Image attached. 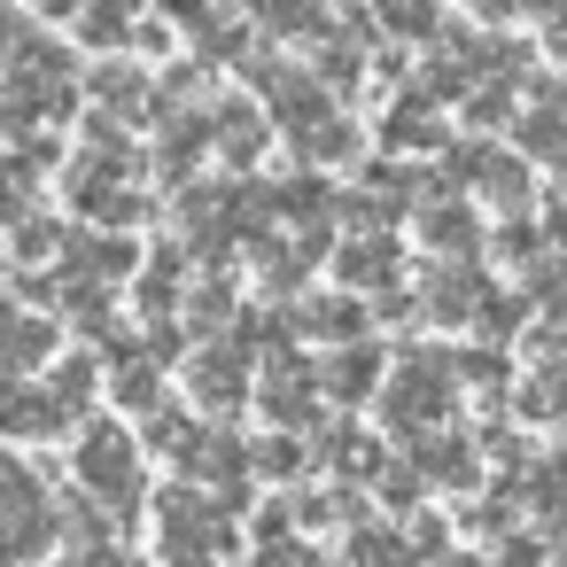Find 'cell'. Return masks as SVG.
<instances>
[{
	"instance_id": "obj_1",
	"label": "cell",
	"mask_w": 567,
	"mask_h": 567,
	"mask_svg": "<svg viewBox=\"0 0 567 567\" xmlns=\"http://www.w3.org/2000/svg\"><path fill=\"white\" fill-rule=\"evenodd\" d=\"M86 396H94V365H63L48 381H9L0 389V427L17 443H55L71 427H86Z\"/></svg>"
},
{
	"instance_id": "obj_2",
	"label": "cell",
	"mask_w": 567,
	"mask_h": 567,
	"mask_svg": "<svg viewBox=\"0 0 567 567\" xmlns=\"http://www.w3.org/2000/svg\"><path fill=\"white\" fill-rule=\"evenodd\" d=\"M156 551H164V567H218L234 551V505L203 482L172 489L156 505Z\"/></svg>"
},
{
	"instance_id": "obj_3",
	"label": "cell",
	"mask_w": 567,
	"mask_h": 567,
	"mask_svg": "<svg viewBox=\"0 0 567 567\" xmlns=\"http://www.w3.org/2000/svg\"><path fill=\"white\" fill-rule=\"evenodd\" d=\"M71 474H79V489H86L110 520L141 505V443H133L125 427H110V420H86V427H79Z\"/></svg>"
},
{
	"instance_id": "obj_4",
	"label": "cell",
	"mask_w": 567,
	"mask_h": 567,
	"mask_svg": "<svg viewBox=\"0 0 567 567\" xmlns=\"http://www.w3.org/2000/svg\"><path fill=\"white\" fill-rule=\"evenodd\" d=\"M133 148L125 141H110V148H86L79 164H71V203L86 210V218H141V187H133Z\"/></svg>"
},
{
	"instance_id": "obj_5",
	"label": "cell",
	"mask_w": 567,
	"mask_h": 567,
	"mask_svg": "<svg viewBox=\"0 0 567 567\" xmlns=\"http://www.w3.org/2000/svg\"><path fill=\"white\" fill-rule=\"evenodd\" d=\"M443 412V365H404L396 381H389V420L396 427H420V420H435Z\"/></svg>"
},
{
	"instance_id": "obj_6",
	"label": "cell",
	"mask_w": 567,
	"mask_h": 567,
	"mask_svg": "<svg viewBox=\"0 0 567 567\" xmlns=\"http://www.w3.org/2000/svg\"><path fill=\"white\" fill-rule=\"evenodd\" d=\"M187 381H195V396H203L210 412L241 404V389H249V381H241V358H234V350H210V358H195V373H187Z\"/></svg>"
},
{
	"instance_id": "obj_7",
	"label": "cell",
	"mask_w": 567,
	"mask_h": 567,
	"mask_svg": "<svg viewBox=\"0 0 567 567\" xmlns=\"http://www.w3.org/2000/svg\"><path fill=\"white\" fill-rule=\"evenodd\" d=\"M303 396H311V373H288V365H280V373L265 381V404H272L280 420H303V412H311Z\"/></svg>"
},
{
	"instance_id": "obj_8",
	"label": "cell",
	"mask_w": 567,
	"mask_h": 567,
	"mask_svg": "<svg viewBox=\"0 0 567 567\" xmlns=\"http://www.w3.org/2000/svg\"><path fill=\"white\" fill-rule=\"evenodd\" d=\"M257 141H265V133H257V117H249V110H241V117H234V110L218 117V148H226L234 164H249V156H257Z\"/></svg>"
},
{
	"instance_id": "obj_9",
	"label": "cell",
	"mask_w": 567,
	"mask_h": 567,
	"mask_svg": "<svg viewBox=\"0 0 567 567\" xmlns=\"http://www.w3.org/2000/svg\"><path fill=\"white\" fill-rule=\"evenodd\" d=\"M94 94H102L110 110H141V102H148V94H141V71H125V63H117V71H102V79H94Z\"/></svg>"
},
{
	"instance_id": "obj_10",
	"label": "cell",
	"mask_w": 567,
	"mask_h": 567,
	"mask_svg": "<svg viewBox=\"0 0 567 567\" xmlns=\"http://www.w3.org/2000/svg\"><path fill=\"white\" fill-rule=\"evenodd\" d=\"M257 466H265V474H303V451L280 435V443H265V451H257Z\"/></svg>"
},
{
	"instance_id": "obj_11",
	"label": "cell",
	"mask_w": 567,
	"mask_h": 567,
	"mask_svg": "<svg viewBox=\"0 0 567 567\" xmlns=\"http://www.w3.org/2000/svg\"><path fill=\"white\" fill-rule=\"evenodd\" d=\"M365 373H373V358H342L334 365V389H365Z\"/></svg>"
},
{
	"instance_id": "obj_12",
	"label": "cell",
	"mask_w": 567,
	"mask_h": 567,
	"mask_svg": "<svg viewBox=\"0 0 567 567\" xmlns=\"http://www.w3.org/2000/svg\"><path fill=\"white\" fill-rule=\"evenodd\" d=\"M17 40H24V24H17V9H9V0H0V55H9Z\"/></svg>"
},
{
	"instance_id": "obj_13",
	"label": "cell",
	"mask_w": 567,
	"mask_h": 567,
	"mask_svg": "<svg viewBox=\"0 0 567 567\" xmlns=\"http://www.w3.org/2000/svg\"><path fill=\"white\" fill-rule=\"evenodd\" d=\"M0 567H24V559H17V551H0Z\"/></svg>"
},
{
	"instance_id": "obj_14",
	"label": "cell",
	"mask_w": 567,
	"mask_h": 567,
	"mask_svg": "<svg viewBox=\"0 0 567 567\" xmlns=\"http://www.w3.org/2000/svg\"><path fill=\"white\" fill-rule=\"evenodd\" d=\"M551 40H559V55H567V24H559V32H551Z\"/></svg>"
}]
</instances>
